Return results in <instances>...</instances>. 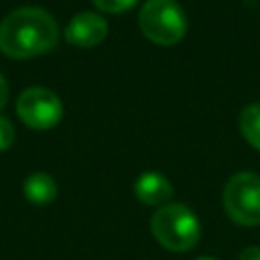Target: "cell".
<instances>
[{
    "label": "cell",
    "mask_w": 260,
    "mask_h": 260,
    "mask_svg": "<svg viewBox=\"0 0 260 260\" xmlns=\"http://www.w3.org/2000/svg\"><path fill=\"white\" fill-rule=\"evenodd\" d=\"M240 132L254 148L260 150V104H250L240 112Z\"/></svg>",
    "instance_id": "9"
},
{
    "label": "cell",
    "mask_w": 260,
    "mask_h": 260,
    "mask_svg": "<svg viewBox=\"0 0 260 260\" xmlns=\"http://www.w3.org/2000/svg\"><path fill=\"white\" fill-rule=\"evenodd\" d=\"M197 260H217V258H211V256H201V258H197Z\"/></svg>",
    "instance_id": "14"
},
{
    "label": "cell",
    "mask_w": 260,
    "mask_h": 260,
    "mask_svg": "<svg viewBox=\"0 0 260 260\" xmlns=\"http://www.w3.org/2000/svg\"><path fill=\"white\" fill-rule=\"evenodd\" d=\"M8 93H10L8 81H6V79H4V75L0 73V110L6 106V102H8Z\"/></svg>",
    "instance_id": "12"
},
{
    "label": "cell",
    "mask_w": 260,
    "mask_h": 260,
    "mask_svg": "<svg viewBox=\"0 0 260 260\" xmlns=\"http://www.w3.org/2000/svg\"><path fill=\"white\" fill-rule=\"evenodd\" d=\"M154 240L169 252H187L195 248L201 236L197 215L185 203H167L150 219Z\"/></svg>",
    "instance_id": "2"
},
{
    "label": "cell",
    "mask_w": 260,
    "mask_h": 260,
    "mask_svg": "<svg viewBox=\"0 0 260 260\" xmlns=\"http://www.w3.org/2000/svg\"><path fill=\"white\" fill-rule=\"evenodd\" d=\"M57 41V20L37 6L16 8L0 22V51L12 59L39 57L51 51Z\"/></svg>",
    "instance_id": "1"
},
{
    "label": "cell",
    "mask_w": 260,
    "mask_h": 260,
    "mask_svg": "<svg viewBox=\"0 0 260 260\" xmlns=\"http://www.w3.org/2000/svg\"><path fill=\"white\" fill-rule=\"evenodd\" d=\"M138 24L144 37L156 45H175L187 32V16L175 0H146Z\"/></svg>",
    "instance_id": "3"
},
{
    "label": "cell",
    "mask_w": 260,
    "mask_h": 260,
    "mask_svg": "<svg viewBox=\"0 0 260 260\" xmlns=\"http://www.w3.org/2000/svg\"><path fill=\"white\" fill-rule=\"evenodd\" d=\"M16 114L32 130H49L59 124L63 104L59 95L47 87H28L16 100Z\"/></svg>",
    "instance_id": "5"
},
{
    "label": "cell",
    "mask_w": 260,
    "mask_h": 260,
    "mask_svg": "<svg viewBox=\"0 0 260 260\" xmlns=\"http://www.w3.org/2000/svg\"><path fill=\"white\" fill-rule=\"evenodd\" d=\"M106 35H108V22L98 12H79L69 20L65 28L67 43L81 49L95 47L106 39Z\"/></svg>",
    "instance_id": "6"
},
{
    "label": "cell",
    "mask_w": 260,
    "mask_h": 260,
    "mask_svg": "<svg viewBox=\"0 0 260 260\" xmlns=\"http://www.w3.org/2000/svg\"><path fill=\"white\" fill-rule=\"evenodd\" d=\"M223 209L238 225H260V175L236 173L223 187Z\"/></svg>",
    "instance_id": "4"
},
{
    "label": "cell",
    "mask_w": 260,
    "mask_h": 260,
    "mask_svg": "<svg viewBox=\"0 0 260 260\" xmlns=\"http://www.w3.org/2000/svg\"><path fill=\"white\" fill-rule=\"evenodd\" d=\"M14 142V126L8 118L0 116V152L8 150Z\"/></svg>",
    "instance_id": "11"
},
{
    "label": "cell",
    "mask_w": 260,
    "mask_h": 260,
    "mask_svg": "<svg viewBox=\"0 0 260 260\" xmlns=\"http://www.w3.org/2000/svg\"><path fill=\"white\" fill-rule=\"evenodd\" d=\"M22 191L32 205H49L57 197V183L51 175L39 171L24 179Z\"/></svg>",
    "instance_id": "8"
},
{
    "label": "cell",
    "mask_w": 260,
    "mask_h": 260,
    "mask_svg": "<svg viewBox=\"0 0 260 260\" xmlns=\"http://www.w3.org/2000/svg\"><path fill=\"white\" fill-rule=\"evenodd\" d=\"M238 260H260V248H258V246H250V248H246V250L240 254Z\"/></svg>",
    "instance_id": "13"
},
{
    "label": "cell",
    "mask_w": 260,
    "mask_h": 260,
    "mask_svg": "<svg viewBox=\"0 0 260 260\" xmlns=\"http://www.w3.org/2000/svg\"><path fill=\"white\" fill-rule=\"evenodd\" d=\"M134 193H136V197H138L140 203L162 207L173 197V185H171V181L165 175L154 173V171H148V173H142L136 179Z\"/></svg>",
    "instance_id": "7"
},
{
    "label": "cell",
    "mask_w": 260,
    "mask_h": 260,
    "mask_svg": "<svg viewBox=\"0 0 260 260\" xmlns=\"http://www.w3.org/2000/svg\"><path fill=\"white\" fill-rule=\"evenodd\" d=\"M100 10L104 12H110V14H120V12H126L130 10L138 0H91Z\"/></svg>",
    "instance_id": "10"
}]
</instances>
